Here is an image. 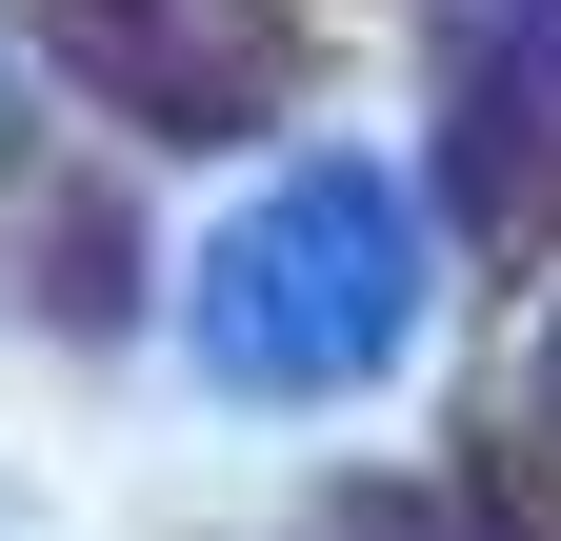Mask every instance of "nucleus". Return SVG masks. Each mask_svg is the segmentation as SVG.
<instances>
[{
    "label": "nucleus",
    "mask_w": 561,
    "mask_h": 541,
    "mask_svg": "<svg viewBox=\"0 0 561 541\" xmlns=\"http://www.w3.org/2000/svg\"><path fill=\"white\" fill-rule=\"evenodd\" d=\"M0 541H21V521H0Z\"/></svg>",
    "instance_id": "obj_4"
},
{
    "label": "nucleus",
    "mask_w": 561,
    "mask_h": 541,
    "mask_svg": "<svg viewBox=\"0 0 561 541\" xmlns=\"http://www.w3.org/2000/svg\"><path fill=\"white\" fill-rule=\"evenodd\" d=\"M341 541H442V521H421V502H381V521H341Z\"/></svg>",
    "instance_id": "obj_3"
},
{
    "label": "nucleus",
    "mask_w": 561,
    "mask_h": 541,
    "mask_svg": "<svg viewBox=\"0 0 561 541\" xmlns=\"http://www.w3.org/2000/svg\"><path fill=\"white\" fill-rule=\"evenodd\" d=\"M381 342H401V241H381L362 181H301L280 221L221 241V281H201V361H221L241 401H321Z\"/></svg>",
    "instance_id": "obj_1"
},
{
    "label": "nucleus",
    "mask_w": 561,
    "mask_h": 541,
    "mask_svg": "<svg viewBox=\"0 0 561 541\" xmlns=\"http://www.w3.org/2000/svg\"><path fill=\"white\" fill-rule=\"evenodd\" d=\"M522 422H541L522 461H541V502H561V342H541V401H522Z\"/></svg>",
    "instance_id": "obj_2"
}]
</instances>
